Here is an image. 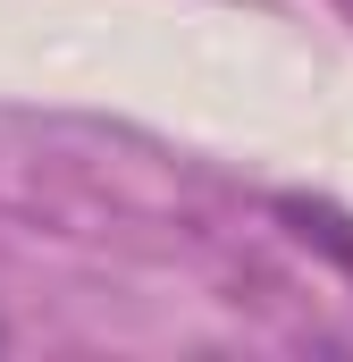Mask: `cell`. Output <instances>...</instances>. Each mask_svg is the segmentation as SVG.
<instances>
[{
  "label": "cell",
  "mask_w": 353,
  "mask_h": 362,
  "mask_svg": "<svg viewBox=\"0 0 353 362\" xmlns=\"http://www.w3.org/2000/svg\"><path fill=\"white\" fill-rule=\"evenodd\" d=\"M277 219H286V228H294V236H303L311 253H328L337 270H353V219L337 211V202H311V194H286V202H277Z\"/></svg>",
  "instance_id": "1"
},
{
  "label": "cell",
  "mask_w": 353,
  "mask_h": 362,
  "mask_svg": "<svg viewBox=\"0 0 353 362\" xmlns=\"http://www.w3.org/2000/svg\"><path fill=\"white\" fill-rule=\"evenodd\" d=\"M0 346H8V329H0Z\"/></svg>",
  "instance_id": "2"
}]
</instances>
